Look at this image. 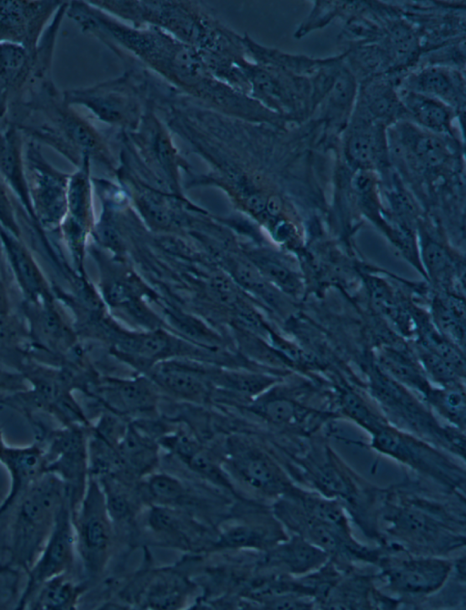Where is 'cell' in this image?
Listing matches in <instances>:
<instances>
[{"instance_id":"6","label":"cell","mask_w":466,"mask_h":610,"mask_svg":"<svg viewBox=\"0 0 466 610\" xmlns=\"http://www.w3.org/2000/svg\"><path fill=\"white\" fill-rule=\"evenodd\" d=\"M39 114L47 130L48 147L78 167L84 156L112 168L106 143L95 126L75 107L66 104L52 78L41 82L12 113L17 124Z\"/></svg>"},{"instance_id":"8","label":"cell","mask_w":466,"mask_h":610,"mask_svg":"<svg viewBox=\"0 0 466 610\" xmlns=\"http://www.w3.org/2000/svg\"><path fill=\"white\" fill-rule=\"evenodd\" d=\"M66 500L64 486L56 476L42 474L15 506L10 525L8 566L25 573L31 567Z\"/></svg>"},{"instance_id":"5","label":"cell","mask_w":466,"mask_h":610,"mask_svg":"<svg viewBox=\"0 0 466 610\" xmlns=\"http://www.w3.org/2000/svg\"><path fill=\"white\" fill-rule=\"evenodd\" d=\"M272 512L287 532L303 537L340 565L376 567L383 553L381 544L360 543L344 507L314 491L297 485L274 502Z\"/></svg>"},{"instance_id":"47","label":"cell","mask_w":466,"mask_h":610,"mask_svg":"<svg viewBox=\"0 0 466 610\" xmlns=\"http://www.w3.org/2000/svg\"><path fill=\"white\" fill-rule=\"evenodd\" d=\"M354 91V83L350 76L341 73L336 79L332 91L333 102L344 106L351 98Z\"/></svg>"},{"instance_id":"35","label":"cell","mask_w":466,"mask_h":610,"mask_svg":"<svg viewBox=\"0 0 466 610\" xmlns=\"http://www.w3.org/2000/svg\"><path fill=\"white\" fill-rule=\"evenodd\" d=\"M120 347L128 354L152 361L168 353L172 350V343L167 335L155 332L125 337L120 341Z\"/></svg>"},{"instance_id":"27","label":"cell","mask_w":466,"mask_h":610,"mask_svg":"<svg viewBox=\"0 0 466 610\" xmlns=\"http://www.w3.org/2000/svg\"><path fill=\"white\" fill-rule=\"evenodd\" d=\"M90 158L84 156L76 171L70 174L66 213L63 220L90 231L93 225L92 179L90 178Z\"/></svg>"},{"instance_id":"28","label":"cell","mask_w":466,"mask_h":610,"mask_svg":"<svg viewBox=\"0 0 466 610\" xmlns=\"http://www.w3.org/2000/svg\"><path fill=\"white\" fill-rule=\"evenodd\" d=\"M431 313L436 330L464 351L465 309L463 299L453 293L441 292L432 303Z\"/></svg>"},{"instance_id":"26","label":"cell","mask_w":466,"mask_h":610,"mask_svg":"<svg viewBox=\"0 0 466 610\" xmlns=\"http://www.w3.org/2000/svg\"><path fill=\"white\" fill-rule=\"evenodd\" d=\"M377 366L392 380L423 400L433 386L414 353L403 348L383 347L372 356Z\"/></svg>"},{"instance_id":"12","label":"cell","mask_w":466,"mask_h":610,"mask_svg":"<svg viewBox=\"0 0 466 610\" xmlns=\"http://www.w3.org/2000/svg\"><path fill=\"white\" fill-rule=\"evenodd\" d=\"M37 442L43 449L42 473L58 478L73 513L80 503L88 483L87 446L79 425L63 426L45 432L39 422H33Z\"/></svg>"},{"instance_id":"1","label":"cell","mask_w":466,"mask_h":610,"mask_svg":"<svg viewBox=\"0 0 466 610\" xmlns=\"http://www.w3.org/2000/svg\"><path fill=\"white\" fill-rule=\"evenodd\" d=\"M66 15L116 56H127L177 90L220 112L254 122L271 113L216 78L200 54L160 28L132 25L89 1H69Z\"/></svg>"},{"instance_id":"50","label":"cell","mask_w":466,"mask_h":610,"mask_svg":"<svg viewBox=\"0 0 466 610\" xmlns=\"http://www.w3.org/2000/svg\"><path fill=\"white\" fill-rule=\"evenodd\" d=\"M6 447H7V444L4 441L3 433H2V431L0 429V462L2 460V457L4 455V452L6 449Z\"/></svg>"},{"instance_id":"22","label":"cell","mask_w":466,"mask_h":610,"mask_svg":"<svg viewBox=\"0 0 466 610\" xmlns=\"http://www.w3.org/2000/svg\"><path fill=\"white\" fill-rule=\"evenodd\" d=\"M0 242L9 271L24 300L40 302L56 300L52 283L46 279L23 238L0 227Z\"/></svg>"},{"instance_id":"38","label":"cell","mask_w":466,"mask_h":610,"mask_svg":"<svg viewBox=\"0 0 466 610\" xmlns=\"http://www.w3.org/2000/svg\"><path fill=\"white\" fill-rule=\"evenodd\" d=\"M370 297L378 310L389 318L392 322L403 327L409 332L408 320L405 311L400 307L391 290L381 280L370 279L368 281Z\"/></svg>"},{"instance_id":"4","label":"cell","mask_w":466,"mask_h":610,"mask_svg":"<svg viewBox=\"0 0 466 610\" xmlns=\"http://www.w3.org/2000/svg\"><path fill=\"white\" fill-rule=\"evenodd\" d=\"M283 447V466L299 486L339 503L362 534L377 544L382 541L379 508L382 488L356 473L319 432L294 437Z\"/></svg>"},{"instance_id":"24","label":"cell","mask_w":466,"mask_h":610,"mask_svg":"<svg viewBox=\"0 0 466 610\" xmlns=\"http://www.w3.org/2000/svg\"><path fill=\"white\" fill-rule=\"evenodd\" d=\"M7 470L9 489L0 503V519L22 498L43 474V449L37 442L22 447H6L0 462Z\"/></svg>"},{"instance_id":"23","label":"cell","mask_w":466,"mask_h":610,"mask_svg":"<svg viewBox=\"0 0 466 610\" xmlns=\"http://www.w3.org/2000/svg\"><path fill=\"white\" fill-rule=\"evenodd\" d=\"M34 52L12 43H0V121L15 109L30 90Z\"/></svg>"},{"instance_id":"2","label":"cell","mask_w":466,"mask_h":610,"mask_svg":"<svg viewBox=\"0 0 466 610\" xmlns=\"http://www.w3.org/2000/svg\"><path fill=\"white\" fill-rule=\"evenodd\" d=\"M378 516L381 544L441 557L465 548V496L435 493L408 478L382 488Z\"/></svg>"},{"instance_id":"46","label":"cell","mask_w":466,"mask_h":610,"mask_svg":"<svg viewBox=\"0 0 466 610\" xmlns=\"http://www.w3.org/2000/svg\"><path fill=\"white\" fill-rule=\"evenodd\" d=\"M209 290L212 296L223 304H232L237 300L234 284L224 275H215L209 281Z\"/></svg>"},{"instance_id":"41","label":"cell","mask_w":466,"mask_h":610,"mask_svg":"<svg viewBox=\"0 0 466 610\" xmlns=\"http://www.w3.org/2000/svg\"><path fill=\"white\" fill-rule=\"evenodd\" d=\"M347 152L350 158L358 164L370 163L376 154V141L369 129L355 132L349 139Z\"/></svg>"},{"instance_id":"30","label":"cell","mask_w":466,"mask_h":610,"mask_svg":"<svg viewBox=\"0 0 466 610\" xmlns=\"http://www.w3.org/2000/svg\"><path fill=\"white\" fill-rule=\"evenodd\" d=\"M444 423L465 432L466 403L464 382L443 387L432 386L422 400Z\"/></svg>"},{"instance_id":"43","label":"cell","mask_w":466,"mask_h":610,"mask_svg":"<svg viewBox=\"0 0 466 610\" xmlns=\"http://www.w3.org/2000/svg\"><path fill=\"white\" fill-rule=\"evenodd\" d=\"M183 459L198 473L224 483L222 482L224 480L222 473L215 461L208 452L200 450L197 445Z\"/></svg>"},{"instance_id":"40","label":"cell","mask_w":466,"mask_h":610,"mask_svg":"<svg viewBox=\"0 0 466 610\" xmlns=\"http://www.w3.org/2000/svg\"><path fill=\"white\" fill-rule=\"evenodd\" d=\"M412 151L418 162L431 168L441 165L448 156L444 144L439 138L430 136L415 138Z\"/></svg>"},{"instance_id":"20","label":"cell","mask_w":466,"mask_h":610,"mask_svg":"<svg viewBox=\"0 0 466 610\" xmlns=\"http://www.w3.org/2000/svg\"><path fill=\"white\" fill-rule=\"evenodd\" d=\"M24 135L19 127L7 121H0V178L25 217L27 226L40 242L47 239V234L36 224L30 202L24 163Z\"/></svg>"},{"instance_id":"45","label":"cell","mask_w":466,"mask_h":610,"mask_svg":"<svg viewBox=\"0 0 466 610\" xmlns=\"http://www.w3.org/2000/svg\"><path fill=\"white\" fill-rule=\"evenodd\" d=\"M96 239L103 246L116 250L121 247L120 236L108 213L104 210L99 221L94 226Z\"/></svg>"},{"instance_id":"7","label":"cell","mask_w":466,"mask_h":610,"mask_svg":"<svg viewBox=\"0 0 466 610\" xmlns=\"http://www.w3.org/2000/svg\"><path fill=\"white\" fill-rule=\"evenodd\" d=\"M365 363L370 398L390 425L464 462L465 432L441 422L421 399L383 372L372 357Z\"/></svg>"},{"instance_id":"39","label":"cell","mask_w":466,"mask_h":610,"mask_svg":"<svg viewBox=\"0 0 466 610\" xmlns=\"http://www.w3.org/2000/svg\"><path fill=\"white\" fill-rule=\"evenodd\" d=\"M229 388L246 396L261 394L282 381L279 374L235 373L223 379Z\"/></svg>"},{"instance_id":"42","label":"cell","mask_w":466,"mask_h":610,"mask_svg":"<svg viewBox=\"0 0 466 610\" xmlns=\"http://www.w3.org/2000/svg\"><path fill=\"white\" fill-rule=\"evenodd\" d=\"M149 492L158 502L176 503L184 496L181 483L166 474L153 476L148 483Z\"/></svg>"},{"instance_id":"32","label":"cell","mask_w":466,"mask_h":610,"mask_svg":"<svg viewBox=\"0 0 466 610\" xmlns=\"http://www.w3.org/2000/svg\"><path fill=\"white\" fill-rule=\"evenodd\" d=\"M258 270L265 280L281 293L298 298L303 291V283L297 271L279 259L261 257L255 259Z\"/></svg>"},{"instance_id":"31","label":"cell","mask_w":466,"mask_h":610,"mask_svg":"<svg viewBox=\"0 0 466 610\" xmlns=\"http://www.w3.org/2000/svg\"><path fill=\"white\" fill-rule=\"evenodd\" d=\"M154 379L166 390L185 398L200 397L207 388L200 373L176 363L160 365L154 372Z\"/></svg>"},{"instance_id":"18","label":"cell","mask_w":466,"mask_h":610,"mask_svg":"<svg viewBox=\"0 0 466 610\" xmlns=\"http://www.w3.org/2000/svg\"><path fill=\"white\" fill-rule=\"evenodd\" d=\"M26 323L31 351H42L63 356L75 349L76 334L66 318L63 306L56 300L21 303Z\"/></svg>"},{"instance_id":"16","label":"cell","mask_w":466,"mask_h":610,"mask_svg":"<svg viewBox=\"0 0 466 610\" xmlns=\"http://www.w3.org/2000/svg\"><path fill=\"white\" fill-rule=\"evenodd\" d=\"M358 565L341 566L318 600V609H395L401 602L377 586L375 573Z\"/></svg>"},{"instance_id":"3","label":"cell","mask_w":466,"mask_h":610,"mask_svg":"<svg viewBox=\"0 0 466 610\" xmlns=\"http://www.w3.org/2000/svg\"><path fill=\"white\" fill-rule=\"evenodd\" d=\"M92 5L132 25L162 29L195 48L212 75L234 85L248 56L244 37L195 1H90Z\"/></svg>"},{"instance_id":"34","label":"cell","mask_w":466,"mask_h":610,"mask_svg":"<svg viewBox=\"0 0 466 610\" xmlns=\"http://www.w3.org/2000/svg\"><path fill=\"white\" fill-rule=\"evenodd\" d=\"M109 391L115 402L127 411L150 409L155 402V394L145 381H123L113 384Z\"/></svg>"},{"instance_id":"17","label":"cell","mask_w":466,"mask_h":610,"mask_svg":"<svg viewBox=\"0 0 466 610\" xmlns=\"http://www.w3.org/2000/svg\"><path fill=\"white\" fill-rule=\"evenodd\" d=\"M124 133L149 160L157 183L177 194L179 158L168 128L148 103L138 127Z\"/></svg>"},{"instance_id":"19","label":"cell","mask_w":466,"mask_h":610,"mask_svg":"<svg viewBox=\"0 0 466 610\" xmlns=\"http://www.w3.org/2000/svg\"><path fill=\"white\" fill-rule=\"evenodd\" d=\"M64 1H0V43L17 44L34 52Z\"/></svg>"},{"instance_id":"36","label":"cell","mask_w":466,"mask_h":610,"mask_svg":"<svg viewBox=\"0 0 466 610\" xmlns=\"http://www.w3.org/2000/svg\"><path fill=\"white\" fill-rule=\"evenodd\" d=\"M404 100L409 109L424 126L438 131L448 126L449 113L437 101L416 94L408 95Z\"/></svg>"},{"instance_id":"13","label":"cell","mask_w":466,"mask_h":610,"mask_svg":"<svg viewBox=\"0 0 466 610\" xmlns=\"http://www.w3.org/2000/svg\"><path fill=\"white\" fill-rule=\"evenodd\" d=\"M24 163L30 202L39 229L57 235L66 213L69 173L48 162L40 145L31 139L25 142Z\"/></svg>"},{"instance_id":"44","label":"cell","mask_w":466,"mask_h":610,"mask_svg":"<svg viewBox=\"0 0 466 610\" xmlns=\"http://www.w3.org/2000/svg\"><path fill=\"white\" fill-rule=\"evenodd\" d=\"M421 89L442 97H451L454 89L450 77L441 71L424 72L419 79Z\"/></svg>"},{"instance_id":"48","label":"cell","mask_w":466,"mask_h":610,"mask_svg":"<svg viewBox=\"0 0 466 610\" xmlns=\"http://www.w3.org/2000/svg\"><path fill=\"white\" fill-rule=\"evenodd\" d=\"M149 523L157 531H173L177 520L176 515L165 508H155L150 513Z\"/></svg>"},{"instance_id":"29","label":"cell","mask_w":466,"mask_h":610,"mask_svg":"<svg viewBox=\"0 0 466 610\" xmlns=\"http://www.w3.org/2000/svg\"><path fill=\"white\" fill-rule=\"evenodd\" d=\"M83 587L75 583L69 573L54 576L43 583L37 589L26 609L32 610H72L76 604Z\"/></svg>"},{"instance_id":"21","label":"cell","mask_w":466,"mask_h":610,"mask_svg":"<svg viewBox=\"0 0 466 610\" xmlns=\"http://www.w3.org/2000/svg\"><path fill=\"white\" fill-rule=\"evenodd\" d=\"M233 466L252 489L275 501L298 484L276 458L253 445H244L232 457Z\"/></svg>"},{"instance_id":"15","label":"cell","mask_w":466,"mask_h":610,"mask_svg":"<svg viewBox=\"0 0 466 610\" xmlns=\"http://www.w3.org/2000/svg\"><path fill=\"white\" fill-rule=\"evenodd\" d=\"M76 552L72 513L67 500H65L46 543L34 564L25 572V584L15 609H26L37 589L48 579L58 574H70Z\"/></svg>"},{"instance_id":"9","label":"cell","mask_w":466,"mask_h":610,"mask_svg":"<svg viewBox=\"0 0 466 610\" xmlns=\"http://www.w3.org/2000/svg\"><path fill=\"white\" fill-rule=\"evenodd\" d=\"M125 71L116 78L94 86L62 92L65 102L86 109L98 121L132 132L147 109V96L140 66L132 58L118 56Z\"/></svg>"},{"instance_id":"25","label":"cell","mask_w":466,"mask_h":610,"mask_svg":"<svg viewBox=\"0 0 466 610\" xmlns=\"http://www.w3.org/2000/svg\"><path fill=\"white\" fill-rule=\"evenodd\" d=\"M269 549L268 562L275 572L294 577L310 574L329 560L328 554L321 549L292 534Z\"/></svg>"},{"instance_id":"33","label":"cell","mask_w":466,"mask_h":610,"mask_svg":"<svg viewBox=\"0 0 466 610\" xmlns=\"http://www.w3.org/2000/svg\"><path fill=\"white\" fill-rule=\"evenodd\" d=\"M422 259L428 276L441 289V292H449L452 286L454 267L451 256L439 244L427 240L422 247Z\"/></svg>"},{"instance_id":"14","label":"cell","mask_w":466,"mask_h":610,"mask_svg":"<svg viewBox=\"0 0 466 610\" xmlns=\"http://www.w3.org/2000/svg\"><path fill=\"white\" fill-rule=\"evenodd\" d=\"M105 497L96 482L90 478L85 494L72 513L76 551L89 575L101 572L110 544V526Z\"/></svg>"},{"instance_id":"37","label":"cell","mask_w":466,"mask_h":610,"mask_svg":"<svg viewBox=\"0 0 466 610\" xmlns=\"http://www.w3.org/2000/svg\"><path fill=\"white\" fill-rule=\"evenodd\" d=\"M120 458L134 470L143 472L155 463L156 451L148 441L130 430L120 444Z\"/></svg>"},{"instance_id":"10","label":"cell","mask_w":466,"mask_h":610,"mask_svg":"<svg viewBox=\"0 0 466 610\" xmlns=\"http://www.w3.org/2000/svg\"><path fill=\"white\" fill-rule=\"evenodd\" d=\"M368 445L379 453L393 459L439 488L465 496L464 463L415 435L403 432L388 422L370 433Z\"/></svg>"},{"instance_id":"49","label":"cell","mask_w":466,"mask_h":610,"mask_svg":"<svg viewBox=\"0 0 466 610\" xmlns=\"http://www.w3.org/2000/svg\"><path fill=\"white\" fill-rule=\"evenodd\" d=\"M392 43L400 54L407 53L413 45L412 34L404 27L398 26L392 31Z\"/></svg>"},{"instance_id":"11","label":"cell","mask_w":466,"mask_h":610,"mask_svg":"<svg viewBox=\"0 0 466 610\" xmlns=\"http://www.w3.org/2000/svg\"><path fill=\"white\" fill-rule=\"evenodd\" d=\"M383 553L377 564L381 590L401 605H422L446 585L453 572L451 557L411 554L390 544H380Z\"/></svg>"}]
</instances>
